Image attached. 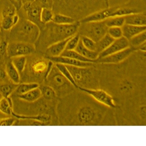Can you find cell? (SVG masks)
<instances>
[{
	"instance_id": "1",
	"label": "cell",
	"mask_w": 146,
	"mask_h": 146,
	"mask_svg": "<svg viewBox=\"0 0 146 146\" xmlns=\"http://www.w3.org/2000/svg\"><path fill=\"white\" fill-rule=\"evenodd\" d=\"M80 23L61 25L51 22L40 30L38 38L34 44L36 50L44 52L48 47L58 42L74 35L78 32Z\"/></svg>"
},
{
	"instance_id": "2",
	"label": "cell",
	"mask_w": 146,
	"mask_h": 146,
	"mask_svg": "<svg viewBox=\"0 0 146 146\" xmlns=\"http://www.w3.org/2000/svg\"><path fill=\"white\" fill-rule=\"evenodd\" d=\"M52 9L54 13L70 16L77 21L85 17L90 0H53Z\"/></svg>"
},
{
	"instance_id": "3",
	"label": "cell",
	"mask_w": 146,
	"mask_h": 146,
	"mask_svg": "<svg viewBox=\"0 0 146 146\" xmlns=\"http://www.w3.org/2000/svg\"><path fill=\"white\" fill-rule=\"evenodd\" d=\"M43 84L51 87L59 98L66 96L77 89L61 74L54 63Z\"/></svg>"
},
{
	"instance_id": "4",
	"label": "cell",
	"mask_w": 146,
	"mask_h": 146,
	"mask_svg": "<svg viewBox=\"0 0 146 146\" xmlns=\"http://www.w3.org/2000/svg\"><path fill=\"white\" fill-rule=\"evenodd\" d=\"M15 26V33L19 37V41L34 44L40 32V29L36 25L24 18L19 20Z\"/></svg>"
},
{
	"instance_id": "5",
	"label": "cell",
	"mask_w": 146,
	"mask_h": 146,
	"mask_svg": "<svg viewBox=\"0 0 146 146\" xmlns=\"http://www.w3.org/2000/svg\"><path fill=\"white\" fill-rule=\"evenodd\" d=\"M108 28L105 21L80 23L78 32L96 42L107 33Z\"/></svg>"
},
{
	"instance_id": "6",
	"label": "cell",
	"mask_w": 146,
	"mask_h": 146,
	"mask_svg": "<svg viewBox=\"0 0 146 146\" xmlns=\"http://www.w3.org/2000/svg\"><path fill=\"white\" fill-rule=\"evenodd\" d=\"M70 72L77 89L78 87L90 88L94 77L88 67L65 65Z\"/></svg>"
},
{
	"instance_id": "7",
	"label": "cell",
	"mask_w": 146,
	"mask_h": 146,
	"mask_svg": "<svg viewBox=\"0 0 146 146\" xmlns=\"http://www.w3.org/2000/svg\"><path fill=\"white\" fill-rule=\"evenodd\" d=\"M78 89L103 105L111 108H114L116 107L113 98L103 90L80 87H78Z\"/></svg>"
},
{
	"instance_id": "8",
	"label": "cell",
	"mask_w": 146,
	"mask_h": 146,
	"mask_svg": "<svg viewBox=\"0 0 146 146\" xmlns=\"http://www.w3.org/2000/svg\"><path fill=\"white\" fill-rule=\"evenodd\" d=\"M36 51L34 44L16 41L8 43L6 54L10 58L18 56H26Z\"/></svg>"
},
{
	"instance_id": "9",
	"label": "cell",
	"mask_w": 146,
	"mask_h": 146,
	"mask_svg": "<svg viewBox=\"0 0 146 146\" xmlns=\"http://www.w3.org/2000/svg\"><path fill=\"white\" fill-rule=\"evenodd\" d=\"M23 8L25 14V19L36 25L40 30L45 25L41 20V13L42 7L36 1L28 2L23 4Z\"/></svg>"
},
{
	"instance_id": "10",
	"label": "cell",
	"mask_w": 146,
	"mask_h": 146,
	"mask_svg": "<svg viewBox=\"0 0 146 146\" xmlns=\"http://www.w3.org/2000/svg\"><path fill=\"white\" fill-rule=\"evenodd\" d=\"M130 47L106 57L99 58L96 60V62L102 64H117L123 61L127 58L135 50Z\"/></svg>"
},
{
	"instance_id": "11",
	"label": "cell",
	"mask_w": 146,
	"mask_h": 146,
	"mask_svg": "<svg viewBox=\"0 0 146 146\" xmlns=\"http://www.w3.org/2000/svg\"><path fill=\"white\" fill-rule=\"evenodd\" d=\"M130 46L129 40L123 36L114 40L106 50L99 54V58H103L124 50Z\"/></svg>"
},
{
	"instance_id": "12",
	"label": "cell",
	"mask_w": 146,
	"mask_h": 146,
	"mask_svg": "<svg viewBox=\"0 0 146 146\" xmlns=\"http://www.w3.org/2000/svg\"><path fill=\"white\" fill-rule=\"evenodd\" d=\"M116 8L104 9L93 14L87 15L79 21L81 23L90 22L101 21L105 20L111 17L112 14Z\"/></svg>"
},
{
	"instance_id": "13",
	"label": "cell",
	"mask_w": 146,
	"mask_h": 146,
	"mask_svg": "<svg viewBox=\"0 0 146 146\" xmlns=\"http://www.w3.org/2000/svg\"><path fill=\"white\" fill-rule=\"evenodd\" d=\"M45 57L54 63H60L76 67H90L94 63L82 62L70 57L61 56L56 57Z\"/></svg>"
},
{
	"instance_id": "14",
	"label": "cell",
	"mask_w": 146,
	"mask_h": 146,
	"mask_svg": "<svg viewBox=\"0 0 146 146\" xmlns=\"http://www.w3.org/2000/svg\"><path fill=\"white\" fill-rule=\"evenodd\" d=\"M72 37L57 42L48 47L44 52V56L56 57L60 56L65 50L68 41Z\"/></svg>"
},
{
	"instance_id": "15",
	"label": "cell",
	"mask_w": 146,
	"mask_h": 146,
	"mask_svg": "<svg viewBox=\"0 0 146 146\" xmlns=\"http://www.w3.org/2000/svg\"><path fill=\"white\" fill-rule=\"evenodd\" d=\"M123 36L128 40L137 34L146 31V26H138L125 24L121 27Z\"/></svg>"
},
{
	"instance_id": "16",
	"label": "cell",
	"mask_w": 146,
	"mask_h": 146,
	"mask_svg": "<svg viewBox=\"0 0 146 146\" xmlns=\"http://www.w3.org/2000/svg\"><path fill=\"white\" fill-rule=\"evenodd\" d=\"M125 24L138 26H145L146 25L145 14L136 13L125 16Z\"/></svg>"
},
{
	"instance_id": "17",
	"label": "cell",
	"mask_w": 146,
	"mask_h": 146,
	"mask_svg": "<svg viewBox=\"0 0 146 146\" xmlns=\"http://www.w3.org/2000/svg\"><path fill=\"white\" fill-rule=\"evenodd\" d=\"M7 77L12 83L18 85L20 83V73L13 65L11 61L6 64L5 70Z\"/></svg>"
},
{
	"instance_id": "18",
	"label": "cell",
	"mask_w": 146,
	"mask_h": 146,
	"mask_svg": "<svg viewBox=\"0 0 146 146\" xmlns=\"http://www.w3.org/2000/svg\"><path fill=\"white\" fill-rule=\"evenodd\" d=\"M17 96L19 99L23 101L32 103L40 98L41 96V93L38 87L25 94L17 95Z\"/></svg>"
},
{
	"instance_id": "19",
	"label": "cell",
	"mask_w": 146,
	"mask_h": 146,
	"mask_svg": "<svg viewBox=\"0 0 146 146\" xmlns=\"http://www.w3.org/2000/svg\"><path fill=\"white\" fill-rule=\"evenodd\" d=\"M75 50L85 58L92 60H96L98 58L99 54L97 52L89 50L83 44L80 39Z\"/></svg>"
},
{
	"instance_id": "20",
	"label": "cell",
	"mask_w": 146,
	"mask_h": 146,
	"mask_svg": "<svg viewBox=\"0 0 146 146\" xmlns=\"http://www.w3.org/2000/svg\"><path fill=\"white\" fill-rule=\"evenodd\" d=\"M19 20L17 14L12 16H1V25L2 28L5 31L12 29Z\"/></svg>"
},
{
	"instance_id": "21",
	"label": "cell",
	"mask_w": 146,
	"mask_h": 146,
	"mask_svg": "<svg viewBox=\"0 0 146 146\" xmlns=\"http://www.w3.org/2000/svg\"><path fill=\"white\" fill-rule=\"evenodd\" d=\"M41 96L45 99L50 101L57 100L59 98L54 90L50 86L44 84L39 85Z\"/></svg>"
},
{
	"instance_id": "22",
	"label": "cell",
	"mask_w": 146,
	"mask_h": 146,
	"mask_svg": "<svg viewBox=\"0 0 146 146\" xmlns=\"http://www.w3.org/2000/svg\"><path fill=\"white\" fill-rule=\"evenodd\" d=\"M13 111V102L10 97H2L0 99V111L4 114L10 115Z\"/></svg>"
},
{
	"instance_id": "23",
	"label": "cell",
	"mask_w": 146,
	"mask_h": 146,
	"mask_svg": "<svg viewBox=\"0 0 146 146\" xmlns=\"http://www.w3.org/2000/svg\"><path fill=\"white\" fill-rule=\"evenodd\" d=\"M114 40L107 33L96 42V51L99 54L108 48Z\"/></svg>"
},
{
	"instance_id": "24",
	"label": "cell",
	"mask_w": 146,
	"mask_h": 146,
	"mask_svg": "<svg viewBox=\"0 0 146 146\" xmlns=\"http://www.w3.org/2000/svg\"><path fill=\"white\" fill-rule=\"evenodd\" d=\"M39 85L34 82H24L18 85L14 92L17 95L25 94L35 88L38 87Z\"/></svg>"
},
{
	"instance_id": "25",
	"label": "cell",
	"mask_w": 146,
	"mask_h": 146,
	"mask_svg": "<svg viewBox=\"0 0 146 146\" xmlns=\"http://www.w3.org/2000/svg\"><path fill=\"white\" fill-rule=\"evenodd\" d=\"M60 56L70 57L82 62H96V60L94 61L88 59L74 50H64Z\"/></svg>"
},
{
	"instance_id": "26",
	"label": "cell",
	"mask_w": 146,
	"mask_h": 146,
	"mask_svg": "<svg viewBox=\"0 0 146 146\" xmlns=\"http://www.w3.org/2000/svg\"><path fill=\"white\" fill-rule=\"evenodd\" d=\"M11 61L20 74L24 70L27 64L26 56H18L11 58Z\"/></svg>"
},
{
	"instance_id": "27",
	"label": "cell",
	"mask_w": 146,
	"mask_h": 146,
	"mask_svg": "<svg viewBox=\"0 0 146 146\" xmlns=\"http://www.w3.org/2000/svg\"><path fill=\"white\" fill-rule=\"evenodd\" d=\"M105 22L108 28L112 27H121L125 24V16L111 17L105 20Z\"/></svg>"
},
{
	"instance_id": "28",
	"label": "cell",
	"mask_w": 146,
	"mask_h": 146,
	"mask_svg": "<svg viewBox=\"0 0 146 146\" xmlns=\"http://www.w3.org/2000/svg\"><path fill=\"white\" fill-rule=\"evenodd\" d=\"M77 21L73 18L64 15L54 13L52 22L59 24L68 25Z\"/></svg>"
},
{
	"instance_id": "29",
	"label": "cell",
	"mask_w": 146,
	"mask_h": 146,
	"mask_svg": "<svg viewBox=\"0 0 146 146\" xmlns=\"http://www.w3.org/2000/svg\"><path fill=\"white\" fill-rule=\"evenodd\" d=\"M146 31L141 33L132 38L129 40L130 44L133 47L138 48L139 46L146 42Z\"/></svg>"
},
{
	"instance_id": "30",
	"label": "cell",
	"mask_w": 146,
	"mask_h": 146,
	"mask_svg": "<svg viewBox=\"0 0 146 146\" xmlns=\"http://www.w3.org/2000/svg\"><path fill=\"white\" fill-rule=\"evenodd\" d=\"M54 13L52 9L42 8L41 13V20L45 25L52 22Z\"/></svg>"
},
{
	"instance_id": "31",
	"label": "cell",
	"mask_w": 146,
	"mask_h": 146,
	"mask_svg": "<svg viewBox=\"0 0 146 146\" xmlns=\"http://www.w3.org/2000/svg\"><path fill=\"white\" fill-rule=\"evenodd\" d=\"M18 85L13 83L5 84L0 86V92L2 97H9L14 92Z\"/></svg>"
},
{
	"instance_id": "32",
	"label": "cell",
	"mask_w": 146,
	"mask_h": 146,
	"mask_svg": "<svg viewBox=\"0 0 146 146\" xmlns=\"http://www.w3.org/2000/svg\"><path fill=\"white\" fill-rule=\"evenodd\" d=\"M54 64L61 74L77 88L70 72L66 66L60 63Z\"/></svg>"
},
{
	"instance_id": "33",
	"label": "cell",
	"mask_w": 146,
	"mask_h": 146,
	"mask_svg": "<svg viewBox=\"0 0 146 146\" xmlns=\"http://www.w3.org/2000/svg\"><path fill=\"white\" fill-rule=\"evenodd\" d=\"M80 37L83 44L86 48L96 52V42L85 36L80 35Z\"/></svg>"
},
{
	"instance_id": "34",
	"label": "cell",
	"mask_w": 146,
	"mask_h": 146,
	"mask_svg": "<svg viewBox=\"0 0 146 146\" xmlns=\"http://www.w3.org/2000/svg\"><path fill=\"white\" fill-rule=\"evenodd\" d=\"M80 35L77 33L72 36L68 41L65 50H74L80 40Z\"/></svg>"
},
{
	"instance_id": "35",
	"label": "cell",
	"mask_w": 146,
	"mask_h": 146,
	"mask_svg": "<svg viewBox=\"0 0 146 146\" xmlns=\"http://www.w3.org/2000/svg\"><path fill=\"white\" fill-rule=\"evenodd\" d=\"M137 11L135 9H133L116 8L113 11L111 17L115 16H125L132 13H137Z\"/></svg>"
},
{
	"instance_id": "36",
	"label": "cell",
	"mask_w": 146,
	"mask_h": 146,
	"mask_svg": "<svg viewBox=\"0 0 146 146\" xmlns=\"http://www.w3.org/2000/svg\"><path fill=\"white\" fill-rule=\"evenodd\" d=\"M107 33L114 40L119 38L123 36L122 30L121 27H108Z\"/></svg>"
},
{
	"instance_id": "37",
	"label": "cell",
	"mask_w": 146,
	"mask_h": 146,
	"mask_svg": "<svg viewBox=\"0 0 146 146\" xmlns=\"http://www.w3.org/2000/svg\"><path fill=\"white\" fill-rule=\"evenodd\" d=\"M120 91L123 93H129L131 91L133 86L131 82L127 80H124L120 83L119 86Z\"/></svg>"
},
{
	"instance_id": "38",
	"label": "cell",
	"mask_w": 146,
	"mask_h": 146,
	"mask_svg": "<svg viewBox=\"0 0 146 146\" xmlns=\"http://www.w3.org/2000/svg\"><path fill=\"white\" fill-rule=\"evenodd\" d=\"M17 10L11 3L6 6L3 9L1 16H12L17 14Z\"/></svg>"
},
{
	"instance_id": "39",
	"label": "cell",
	"mask_w": 146,
	"mask_h": 146,
	"mask_svg": "<svg viewBox=\"0 0 146 146\" xmlns=\"http://www.w3.org/2000/svg\"><path fill=\"white\" fill-rule=\"evenodd\" d=\"M16 121L12 117H7L0 119V126H12Z\"/></svg>"
},
{
	"instance_id": "40",
	"label": "cell",
	"mask_w": 146,
	"mask_h": 146,
	"mask_svg": "<svg viewBox=\"0 0 146 146\" xmlns=\"http://www.w3.org/2000/svg\"><path fill=\"white\" fill-rule=\"evenodd\" d=\"M42 7L52 9L53 5V0H35Z\"/></svg>"
},
{
	"instance_id": "41",
	"label": "cell",
	"mask_w": 146,
	"mask_h": 146,
	"mask_svg": "<svg viewBox=\"0 0 146 146\" xmlns=\"http://www.w3.org/2000/svg\"><path fill=\"white\" fill-rule=\"evenodd\" d=\"M11 3L16 8L17 11L22 8L23 4L21 0H10Z\"/></svg>"
},
{
	"instance_id": "42",
	"label": "cell",
	"mask_w": 146,
	"mask_h": 146,
	"mask_svg": "<svg viewBox=\"0 0 146 146\" xmlns=\"http://www.w3.org/2000/svg\"><path fill=\"white\" fill-rule=\"evenodd\" d=\"M7 44L5 41H1L0 43V53L2 56L6 53Z\"/></svg>"
},
{
	"instance_id": "43",
	"label": "cell",
	"mask_w": 146,
	"mask_h": 146,
	"mask_svg": "<svg viewBox=\"0 0 146 146\" xmlns=\"http://www.w3.org/2000/svg\"><path fill=\"white\" fill-rule=\"evenodd\" d=\"M7 77V76L5 70L2 69L0 68V79L1 80H4Z\"/></svg>"
},
{
	"instance_id": "44",
	"label": "cell",
	"mask_w": 146,
	"mask_h": 146,
	"mask_svg": "<svg viewBox=\"0 0 146 146\" xmlns=\"http://www.w3.org/2000/svg\"><path fill=\"white\" fill-rule=\"evenodd\" d=\"M138 48L141 51L145 52L146 51V42L139 46Z\"/></svg>"
},
{
	"instance_id": "45",
	"label": "cell",
	"mask_w": 146,
	"mask_h": 146,
	"mask_svg": "<svg viewBox=\"0 0 146 146\" xmlns=\"http://www.w3.org/2000/svg\"><path fill=\"white\" fill-rule=\"evenodd\" d=\"M23 4L25 3L33 1H35V0H21Z\"/></svg>"
},
{
	"instance_id": "46",
	"label": "cell",
	"mask_w": 146,
	"mask_h": 146,
	"mask_svg": "<svg viewBox=\"0 0 146 146\" xmlns=\"http://www.w3.org/2000/svg\"><path fill=\"white\" fill-rule=\"evenodd\" d=\"M2 56V55H1V54L0 53V61H1V56Z\"/></svg>"
},
{
	"instance_id": "47",
	"label": "cell",
	"mask_w": 146,
	"mask_h": 146,
	"mask_svg": "<svg viewBox=\"0 0 146 146\" xmlns=\"http://www.w3.org/2000/svg\"><path fill=\"white\" fill-rule=\"evenodd\" d=\"M1 39L0 38V43H1Z\"/></svg>"
}]
</instances>
